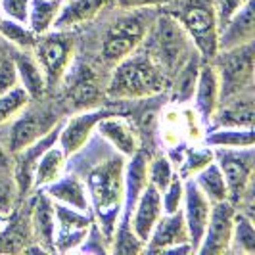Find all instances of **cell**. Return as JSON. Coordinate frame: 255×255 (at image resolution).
Here are the masks:
<instances>
[{
    "label": "cell",
    "instance_id": "1f68e13d",
    "mask_svg": "<svg viewBox=\"0 0 255 255\" xmlns=\"http://www.w3.org/2000/svg\"><path fill=\"white\" fill-rule=\"evenodd\" d=\"M29 102H31L29 94L19 85H15L8 92L0 94V125L12 121L15 115L21 114L27 106H29Z\"/></svg>",
    "mask_w": 255,
    "mask_h": 255
},
{
    "label": "cell",
    "instance_id": "d4e9b609",
    "mask_svg": "<svg viewBox=\"0 0 255 255\" xmlns=\"http://www.w3.org/2000/svg\"><path fill=\"white\" fill-rule=\"evenodd\" d=\"M65 153L62 152V148L56 144H52L50 148H46L42 155L38 157L37 165H35V175H33V182L37 188H44L50 182L58 180L64 175L65 167Z\"/></svg>",
    "mask_w": 255,
    "mask_h": 255
},
{
    "label": "cell",
    "instance_id": "d6986e66",
    "mask_svg": "<svg viewBox=\"0 0 255 255\" xmlns=\"http://www.w3.org/2000/svg\"><path fill=\"white\" fill-rule=\"evenodd\" d=\"M194 112L202 121H211L215 110L221 104V89H219V77L213 64H202L196 81V89L192 94Z\"/></svg>",
    "mask_w": 255,
    "mask_h": 255
},
{
    "label": "cell",
    "instance_id": "8992f818",
    "mask_svg": "<svg viewBox=\"0 0 255 255\" xmlns=\"http://www.w3.org/2000/svg\"><path fill=\"white\" fill-rule=\"evenodd\" d=\"M33 52H35L37 64L44 73L46 87L54 89L62 83L65 71L73 64L75 38L71 35V31H58V29H54L52 33L46 31L37 37Z\"/></svg>",
    "mask_w": 255,
    "mask_h": 255
},
{
    "label": "cell",
    "instance_id": "3957f363",
    "mask_svg": "<svg viewBox=\"0 0 255 255\" xmlns=\"http://www.w3.org/2000/svg\"><path fill=\"white\" fill-rule=\"evenodd\" d=\"M142 44H146L144 50L165 71L167 77L175 75L180 65L196 52L190 50V38L184 33V29L180 27L173 13H165V15L157 17L152 31H146Z\"/></svg>",
    "mask_w": 255,
    "mask_h": 255
},
{
    "label": "cell",
    "instance_id": "e0dca14e",
    "mask_svg": "<svg viewBox=\"0 0 255 255\" xmlns=\"http://www.w3.org/2000/svg\"><path fill=\"white\" fill-rule=\"evenodd\" d=\"M163 215V207H161V194L153 184H146L144 190L140 192L136 204L132 207L130 213V229L132 232L146 244L148 236L159 217Z\"/></svg>",
    "mask_w": 255,
    "mask_h": 255
},
{
    "label": "cell",
    "instance_id": "7402d4cb",
    "mask_svg": "<svg viewBox=\"0 0 255 255\" xmlns=\"http://www.w3.org/2000/svg\"><path fill=\"white\" fill-rule=\"evenodd\" d=\"M227 104H219L211 121H215L217 127H242V128H254L255 123V106L252 96H230Z\"/></svg>",
    "mask_w": 255,
    "mask_h": 255
},
{
    "label": "cell",
    "instance_id": "b9f144b4",
    "mask_svg": "<svg viewBox=\"0 0 255 255\" xmlns=\"http://www.w3.org/2000/svg\"><path fill=\"white\" fill-rule=\"evenodd\" d=\"M2 15H4V13H2V8H0V17H2Z\"/></svg>",
    "mask_w": 255,
    "mask_h": 255
},
{
    "label": "cell",
    "instance_id": "484cf974",
    "mask_svg": "<svg viewBox=\"0 0 255 255\" xmlns=\"http://www.w3.org/2000/svg\"><path fill=\"white\" fill-rule=\"evenodd\" d=\"M192 180L196 182V186L205 194V198L211 202V204H217V202H225L229 200V190H227V182H225V177L221 173L219 165L213 161H209L207 165L198 171Z\"/></svg>",
    "mask_w": 255,
    "mask_h": 255
},
{
    "label": "cell",
    "instance_id": "f1b7e54d",
    "mask_svg": "<svg viewBox=\"0 0 255 255\" xmlns=\"http://www.w3.org/2000/svg\"><path fill=\"white\" fill-rule=\"evenodd\" d=\"M230 250L240 252L246 255L255 254V229L254 221L244 215V213H234L232 221V236H230Z\"/></svg>",
    "mask_w": 255,
    "mask_h": 255
},
{
    "label": "cell",
    "instance_id": "60d3db41",
    "mask_svg": "<svg viewBox=\"0 0 255 255\" xmlns=\"http://www.w3.org/2000/svg\"><path fill=\"white\" fill-rule=\"evenodd\" d=\"M12 167V161H10V155L8 152L0 146V171H4V169H10Z\"/></svg>",
    "mask_w": 255,
    "mask_h": 255
},
{
    "label": "cell",
    "instance_id": "cb8c5ba5",
    "mask_svg": "<svg viewBox=\"0 0 255 255\" xmlns=\"http://www.w3.org/2000/svg\"><path fill=\"white\" fill-rule=\"evenodd\" d=\"M12 60L15 71H17L19 87L25 89L31 100H40L44 96V92L48 90V87H46V79H44V73H42L40 65L37 64V60L33 56H27L25 52L15 54V58Z\"/></svg>",
    "mask_w": 255,
    "mask_h": 255
},
{
    "label": "cell",
    "instance_id": "277c9868",
    "mask_svg": "<svg viewBox=\"0 0 255 255\" xmlns=\"http://www.w3.org/2000/svg\"><path fill=\"white\" fill-rule=\"evenodd\" d=\"M173 15L188 35L200 58L211 62L219 52V21L213 2L190 0L179 12H173Z\"/></svg>",
    "mask_w": 255,
    "mask_h": 255
},
{
    "label": "cell",
    "instance_id": "d6a6232c",
    "mask_svg": "<svg viewBox=\"0 0 255 255\" xmlns=\"http://www.w3.org/2000/svg\"><path fill=\"white\" fill-rule=\"evenodd\" d=\"M173 177H175L173 165H171V161L167 159L165 155H157L155 159L148 161V182L153 184L159 192L171 182Z\"/></svg>",
    "mask_w": 255,
    "mask_h": 255
},
{
    "label": "cell",
    "instance_id": "ac0fdd59",
    "mask_svg": "<svg viewBox=\"0 0 255 255\" xmlns=\"http://www.w3.org/2000/svg\"><path fill=\"white\" fill-rule=\"evenodd\" d=\"M29 232L35 238L33 242L44 246L54 254V232H56V215H54V200L46 192H38L31 202L29 213Z\"/></svg>",
    "mask_w": 255,
    "mask_h": 255
},
{
    "label": "cell",
    "instance_id": "d590c367",
    "mask_svg": "<svg viewBox=\"0 0 255 255\" xmlns=\"http://www.w3.org/2000/svg\"><path fill=\"white\" fill-rule=\"evenodd\" d=\"M29 2L31 0H0V8H2V13L6 17H12L15 21L27 23Z\"/></svg>",
    "mask_w": 255,
    "mask_h": 255
},
{
    "label": "cell",
    "instance_id": "8d00e7d4",
    "mask_svg": "<svg viewBox=\"0 0 255 255\" xmlns=\"http://www.w3.org/2000/svg\"><path fill=\"white\" fill-rule=\"evenodd\" d=\"M17 83V71L12 58H0V94L13 89Z\"/></svg>",
    "mask_w": 255,
    "mask_h": 255
},
{
    "label": "cell",
    "instance_id": "7bdbcfd3",
    "mask_svg": "<svg viewBox=\"0 0 255 255\" xmlns=\"http://www.w3.org/2000/svg\"><path fill=\"white\" fill-rule=\"evenodd\" d=\"M0 225H2V221H0Z\"/></svg>",
    "mask_w": 255,
    "mask_h": 255
},
{
    "label": "cell",
    "instance_id": "83f0119b",
    "mask_svg": "<svg viewBox=\"0 0 255 255\" xmlns=\"http://www.w3.org/2000/svg\"><path fill=\"white\" fill-rule=\"evenodd\" d=\"M254 128L242 127H217L205 136V144L209 148H248L254 146Z\"/></svg>",
    "mask_w": 255,
    "mask_h": 255
},
{
    "label": "cell",
    "instance_id": "8fae6325",
    "mask_svg": "<svg viewBox=\"0 0 255 255\" xmlns=\"http://www.w3.org/2000/svg\"><path fill=\"white\" fill-rule=\"evenodd\" d=\"M234 204L229 200L211 204V213L207 219L204 236L198 244V255H221L230 252V236H232V221H234Z\"/></svg>",
    "mask_w": 255,
    "mask_h": 255
},
{
    "label": "cell",
    "instance_id": "ffe728a7",
    "mask_svg": "<svg viewBox=\"0 0 255 255\" xmlns=\"http://www.w3.org/2000/svg\"><path fill=\"white\" fill-rule=\"evenodd\" d=\"M98 134L114 146L117 152L125 157H130L140 150V140L138 132L132 127V123L127 121L121 115H106L102 121L96 125Z\"/></svg>",
    "mask_w": 255,
    "mask_h": 255
},
{
    "label": "cell",
    "instance_id": "e575fe53",
    "mask_svg": "<svg viewBox=\"0 0 255 255\" xmlns=\"http://www.w3.org/2000/svg\"><path fill=\"white\" fill-rule=\"evenodd\" d=\"M161 194V207L163 213H175L182 209V196H184V180L180 177H173Z\"/></svg>",
    "mask_w": 255,
    "mask_h": 255
},
{
    "label": "cell",
    "instance_id": "7c38bea8",
    "mask_svg": "<svg viewBox=\"0 0 255 255\" xmlns=\"http://www.w3.org/2000/svg\"><path fill=\"white\" fill-rule=\"evenodd\" d=\"M54 215H56V232H54V250L56 252H77L83 240L87 238L92 217L90 213L73 209L69 205L54 202Z\"/></svg>",
    "mask_w": 255,
    "mask_h": 255
},
{
    "label": "cell",
    "instance_id": "44dd1931",
    "mask_svg": "<svg viewBox=\"0 0 255 255\" xmlns=\"http://www.w3.org/2000/svg\"><path fill=\"white\" fill-rule=\"evenodd\" d=\"M110 4H114V0H65L58 10L52 29L71 31L79 25H85L100 15Z\"/></svg>",
    "mask_w": 255,
    "mask_h": 255
},
{
    "label": "cell",
    "instance_id": "9c48e42d",
    "mask_svg": "<svg viewBox=\"0 0 255 255\" xmlns=\"http://www.w3.org/2000/svg\"><path fill=\"white\" fill-rule=\"evenodd\" d=\"M144 252L148 254H190L192 250L182 209L175 213H163L152 229Z\"/></svg>",
    "mask_w": 255,
    "mask_h": 255
},
{
    "label": "cell",
    "instance_id": "30bf717a",
    "mask_svg": "<svg viewBox=\"0 0 255 255\" xmlns=\"http://www.w3.org/2000/svg\"><path fill=\"white\" fill-rule=\"evenodd\" d=\"M146 23L138 15H128L108 29L102 42V56L108 64H117L128 54L140 48L146 37Z\"/></svg>",
    "mask_w": 255,
    "mask_h": 255
},
{
    "label": "cell",
    "instance_id": "5bb4252c",
    "mask_svg": "<svg viewBox=\"0 0 255 255\" xmlns=\"http://www.w3.org/2000/svg\"><path fill=\"white\" fill-rule=\"evenodd\" d=\"M211 213V202L205 198V194L192 179L184 180V196H182V217L186 223L188 238H190L192 250L196 252L198 244L204 236L207 227V219Z\"/></svg>",
    "mask_w": 255,
    "mask_h": 255
},
{
    "label": "cell",
    "instance_id": "2e32d148",
    "mask_svg": "<svg viewBox=\"0 0 255 255\" xmlns=\"http://www.w3.org/2000/svg\"><path fill=\"white\" fill-rule=\"evenodd\" d=\"M255 40V2L248 0L225 25L219 29V50L236 48Z\"/></svg>",
    "mask_w": 255,
    "mask_h": 255
},
{
    "label": "cell",
    "instance_id": "7a4b0ae2",
    "mask_svg": "<svg viewBox=\"0 0 255 255\" xmlns=\"http://www.w3.org/2000/svg\"><path fill=\"white\" fill-rule=\"evenodd\" d=\"M87 192L90 209H94L100 230L110 242L125 200V161L121 157H110L92 167L87 179Z\"/></svg>",
    "mask_w": 255,
    "mask_h": 255
},
{
    "label": "cell",
    "instance_id": "74e56055",
    "mask_svg": "<svg viewBox=\"0 0 255 255\" xmlns=\"http://www.w3.org/2000/svg\"><path fill=\"white\" fill-rule=\"evenodd\" d=\"M246 2L248 0H215L213 8H215V13H217L219 29H221V25H225L229 21V17H232Z\"/></svg>",
    "mask_w": 255,
    "mask_h": 255
},
{
    "label": "cell",
    "instance_id": "9a60e30c",
    "mask_svg": "<svg viewBox=\"0 0 255 255\" xmlns=\"http://www.w3.org/2000/svg\"><path fill=\"white\" fill-rule=\"evenodd\" d=\"M62 81H67L65 94H67L69 104L75 106V110H89L90 106H94L102 96L96 73L89 65L71 64Z\"/></svg>",
    "mask_w": 255,
    "mask_h": 255
},
{
    "label": "cell",
    "instance_id": "f35d334b",
    "mask_svg": "<svg viewBox=\"0 0 255 255\" xmlns=\"http://www.w3.org/2000/svg\"><path fill=\"white\" fill-rule=\"evenodd\" d=\"M8 169L0 171V211H8L13 204V196L17 194L15 192V184H13V179L6 177Z\"/></svg>",
    "mask_w": 255,
    "mask_h": 255
},
{
    "label": "cell",
    "instance_id": "ee69618b",
    "mask_svg": "<svg viewBox=\"0 0 255 255\" xmlns=\"http://www.w3.org/2000/svg\"><path fill=\"white\" fill-rule=\"evenodd\" d=\"M0 213H2V211H0Z\"/></svg>",
    "mask_w": 255,
    "mask_h": 255
},
{
    "label": "cell",
    "instance_id": "f546056e",
    "mask_svg": "<svg viewBox=\"0 0 255 255\" xmlns=\"http://www.w3.org/2000/svg\"><path fill=\"white\" fill-rule=\"evenodd\" d=\"M0 35L19 50H33L38 37L27 23L15 21V19L6 17V15L0 17Z\"/></svg>",
    "mask_w": 255,
    "mask_h": 255
},
{
    "label": "cell",
    "instance_id": "836d02e7",
    "mask_svg": "<svg viewBox=\"0 0 255 255\" xmlns=\"http://www.w3.org/2000/svg\"><path fill=\"white\" fill-rule=\"evenodd\" d=\"M209 161H213V150L211 148H204V150H192L186 153L182 165H180L179 177L182 180L192 179L198 171H202Z\"/></svg>",
    "mask_w": 255,
    "mask_h": 255
},
{
    "label": "cell",
    "instance_id": "6da1fadb",
    "mask_svg": "<svg viewBox=\"0 0 255 255\" xmlns=\"http://www.w3.org/2000/svg\"><path fill=\"white\" fill-rule=\"evenodd\" d=\"M169 87V77L146 50H136L115 64L106 96L114 100H142L161 94Z\"/></svg>",
    "mask_w": 255,
    "mask_h": 255
},
{
    "label": "cell",
    "instance_id": "ba28073f",
    "mask_svg": "<svg viewBox=\"0 0 255 255\" xmlns=\"http://www.w3.org/2000/svg\"><path fill=\"white\" fill-rule=\"evenodd\" d=\"M58 123H60V117L48 106H42V108L27 106L21 114L13 117L10 134H8L10 153L19 152V150L27 148L29 144L37 142L44 134H48Z\"/></svg>",
    "mask_w": 255,
    "mask_h": 255
},
{
    "label": "cell",
    "instance_id": "52a82bcc",
    "mask_svg": "<svg viewBox=\"0 0 255 255\" xmlns=\"http://www.w3.org/2000/svg\"><path fill=\"white\" fill-rule=\"evenodd\" d=\"M213 159L219 165L227 190H229V202L236 204L248 194L254 177L255 152L254 146L248 148H215Z\"/></svg>",
    "mask_w": 255,
    "mask_h": 255
},
{
    "label": "cell",
    "instance_id": "4316f807",
    "mask_svg": "<svg viewBox=\"0 0 255 255\" xmlns=\"http://www.w3.org/2000/svg\"><path fill=\"white\" fill-rule=\"evenodd\" d=\"M200 65L202 58L198 52H194L190 58L179 67V71L175 73V83H173V100L175 102H190L194 89H196V81L200 73Z\"/></svg>",
    "mask_w": 255,
    "mask_h": 255
},
{
    "label": "cell",
    "instance_id": "5b68a950",
    "mask_svg": "<svg viewBox=\"0 0 255 255\" xmlns=\"http://www.w3.org/2000/svg\"><path fill=\"white\" fill-rule=\"evenodd\" d=\"M254 42H248L236 48L219 50L217 56L211 60L219 77L221 102L230 96L242 94L254 85Z\"/></svg>",
    "mask_w": 255,
    "mask_h": 255
},
{
    "label": "cell",
    "instance_id": "ab89813d",
    "mask_svg": "<svg viewBox=\"0 0 255 255\" xmlns=\"http://www.w3.org/2000/svg\"><path fill=\"white\" fill-rule=\"evenodd\" d=\"M175 0H114V4H117L121 10H142V8H161L167 6Z\"/></svg>",
    "mask_w": 255,
    "mask_h": 255
},
{
    "label": "cell",
    "instance_id": "603a6c76",
    "mask_svg": "<svg viewBox=\"0 0 255 255\" xmlns=\"http://www.w3.org/2000/svg\"><path fill=\"white\" fill-rule=\"evenodd\" d=\"M44 192L50 196L54 202H58V204L69 205L73 209L90 213L87 184L79 179V177H75V175H65V177L62 175L58 180H54L48 186H44Z\"/></svg>",
    "mask_w": 255,
    "mask_h": 255
},
{
    "label": "cell",
    "instance_id": "4fadbf2b",
    "mask_svg": "<svg viewBox=\"0 0 255 255\" xmlns=\"http://www.w3.org/2000/svg\"><path fill=\"white\" fill-rule=\"evenodd\" d=\"M106 115H110L106 110H81L77 115L69 117L65 123L60 127V134H58V146L62 148L65 157L75 155L87 142H89L90 134L94 132L96 125L102 121Z\"/></svg>",
    "mask_w": 255,
    "mask_h": 255
},
{
    "label": "cell",
    "instance_id": "4dcf8cb0",
    "mask_svg": "<svg viewBox=\"0 0 255 255\" xmlns=\"http://www.w3.org/2000/svg\"><path fill=\"white\" fill-rule=\"evenodd\" d=\"M27 229L23 223L15 221L0 225V254H21L23 248L33 240H27Z\"/></svg>",
    "mask_w": 255,
    "mask_h": 255
}]
</instances>
